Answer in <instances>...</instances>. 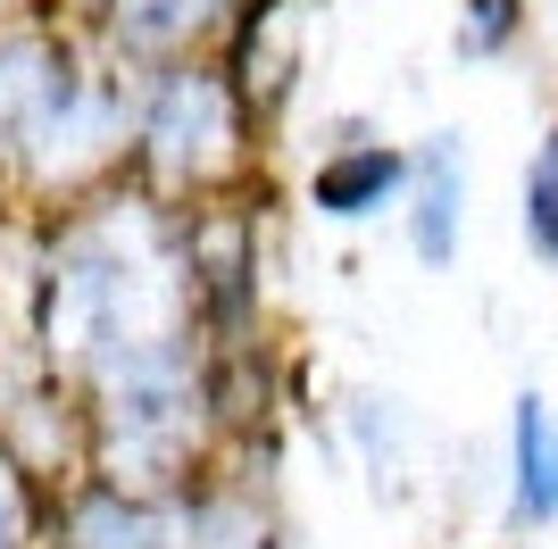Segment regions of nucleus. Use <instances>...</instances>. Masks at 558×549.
Masks as SVG:
<instances>
[{
  "label": "nucleus",
  "mask_w": 558,
  "mask_h": 549,
  "mask_svg": "<svg viewBox=\"0 0 558 549\" xmlns=\"http://www.w3.org/2000/svg\"><path fill=\"white\" fill-rule=\"evenodd\" d=\"M25 9H43V17H50V9H100V0H25Z\"/></svg>",
  "instance_id": "obj_13"
},
{
  "label": "nucleus",
  "mask_w": 558,
  "mask_h": 549,
  "mask_svg": "<svg viewBox=\"0 0 558 549\" xmlns=\"http://www.w3.org/2000/svg\"><path fill=\"white\" fill-rule=\"evenodd\" d=\"M517 233H525V251L542 267H558V125L534 142V159H525V183H517Z\"/></svg>",
  "instance_id": "obj_11"
},
{
  "label": "nucleus",
  "mask_w": 558,
  "mask_h": 549,
  "mask_svg": "<svg viewBox=\"0 0 558 549\" xmlns=\"http://www.w3.org/2000/svg\"><path fill=\"white\" fill-rule=\"evenodd\" d=\"M326 0H242L226 25V84L242 91V109L258 117V134L292 109L301 91V68H308V25H317Z\"/></svg>",
  "instance_id": "obj_4"
},
{
  "label": "nucleus",
  "mask_w": 558,
  "mask_h": 549,
  "mask_svg": "<svg viewBox=\"0 0 558 549\" xmlns=\"http://www.w3.org/2000/svg\"><path fill=\"white\" fill-rule=\"evenodd\" d=\"M409 200H400V225H409V258L417 267H459L466 242V142L459 134H425L409 150Z\"/></svg>",
  "instance_id": "obj_7"
},
{
  "label": "nucleus",
  "mask_w": 558,
  "mask_h": 549,
  "mask_svg": "<svg viewBox=\"0 0 558 549\" xmlns=\"http://www.w3.org/2000/svg\"><path fill=\"white\" fill-rule=\"evenodd\" d=\"M500 525L517 541L558 525V400H542L534 383L509 400V508H500Z\"/></svg>",
  "instance_id": "obj_9"
},
{
  "label": "nucleus",
  "mask_w": 558,
  "mask_h": 549,
  "mask_svg": "<svg viewBox=\"0 0 558 549\" xmlns=\"http://www.w3.org/2000/svg\"><path fill=\"white\" fill-rule=\"evenodd\" d=\"M525 17H534V0H459V59H475V68H492V59H509L517 42H525Z\"/></svg>",
  "instance_id": "obj_12"
},
{
  "label": "nucleus",
  "mask_w": 558,
  "mask_h": 549,
  "mask_svg": "<svg viewBox=\"0 0 558 549\" xmlns=\"http://www.w3.org/2000/svg\"><path fill=\"white\" fill-rule=\"evenodd\" d=\"M167 508V549H283L276 508L258 500L233 466H201Z\"/></svg>",
  "instance_id": "obj_6"
},
{
  "label": "nucleus",
  "mask_w": 558,
  "mask_h": 549,
  "mask_svg": "<svg viewBox=\"0 0 558 549\" xmlns=\"http://www.w3.org/2000/svg\"><path fill=\"white\" fill-rule=\"evenodd\" d=\"M75 400H84V475L93 483H117L134 500H175L201 466H217L226 434L209 408L201 333L125 350L93 383H75Z\"/></svg>",
  "instance_id": "obj_2"
},
{
  "label": "nucleus",
  "mask_w": 558,
  "mask_h": 549,
  "mask_svg": "<svg viewBox=\"0 0 558 549\" xmlns=\"http://www.w3.org/2000/svg\"><path fill=\"white\" fill-rule=\"evenodd\" d=\"M242 0H100V59H117L125 75L175 68V59H201V42H226V25Z\"/></svg>",
  "instance_id": "obj_5"
},
{
  "label": "nucleus",
  "mask_w": 558,
  "mask_h": 549,
  "mask_svg": "<svg viewBox=\"0 0 558 549\" xmlns=\"http://www.w3.org/2000/svg\"><path fill=\"white\" fill-rule=\"evenodd\" d=\"M50 508L59 491L17 450H0V549H50Z\"/></svg>",
  "instance_id": "obj_10"
},
{
  "label": "nucleus",
  "mask_w": 558,
  "mask_h": 549,
  "mask_svg": "<svg viewBox=\"0 0 558 549\" xmlns=\"http://www.w3.org/2000/svg\"><path fill=\"white\" fill-rule=\"evenodd\" d=\"M251 142L258 117L242 109V91L226 84L217 59H175V68H150L134 84V150H125V175L167 208H201L226 200L251 183Z\"/></svg>",
  "instance_id": "obj_3"
},
{
  "label": "nucleus",
  "mask_w": 558,
  "mask_h": 549,
  "mask_svg": "<svg viewBox=\"0 0 558 549\" xmlns=\"http://www.w3.org/2000/svg\"><path fill=\"white\" fill-rule=\"evenodd\" d=\"M409 150L384 134H350L333 142L326 159L308 167V208L317 217H333V225H367V217H384V208L409 200Z\"/></svg>",
  "instance_id": "obj_8"
},
{
  "label": "nucleus",
  "mask_w": 558,
  "mask_h": 549,
  "mask_svg": "<svg viewBox=\"0 0 558 549\" xmlns=\"http://www.w3.org/2000/svg\"><path fill=\"white\" fill-rule=\"evenodd\" d=\"M25 325H34V366L68 391L142 342L192 333L184 208L150 200L134 175L50 208L34 274H25Z\"/></svg>",
  "instance_id": "obj_1"
}]
</instances>
